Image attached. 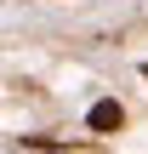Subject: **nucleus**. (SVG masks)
<instances>
[{
    "label": "nucleus",
    "mask_w": 148,
    "mask_h": 154,
    "mask_svg": "<svg viewBox=\"0 0 148 154\" xmlns=\"http://www.w3.org/2000/svg\"><path fill=\"white\" fill-rule=\"evenodd\" d=\"M143 80H148V63H143Z\"/></svg>",
    "instance_id": "obj_2"
},
{
    "label": "nucleus",
    "mask_w": 148,
    "mask_h": 154,
    "mask_svg": "<svg viewBox=\"0 0 148 154\" xmlns=\"http://www.w3.org/2000/svg\"><path fill=\"white\" fill-rule=\"evenodd\" d=\"M86 120H91V131H120V126H125V109H120L114 97H103V103H91Z\"/></svg>",
    "instance_id": "obj_1"
}]
</instances>
